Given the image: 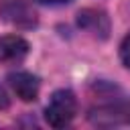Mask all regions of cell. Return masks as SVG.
Wrapping results in <instances>:
<instances>
[{"mask_svg":"<svg viewBox=\"0 0 130 130\" xmlns=\"http://www.w3.org/2000/svg\"><path fill=\"white\" fill-rule=\"evenodd\" d=\"M75 112H77L75 93L71 89H57L45 108V120L53 128H65L75 118Z\"/></svg>","mask_w":130,"mask_h":130,"instance_id":"obj_1","label":"cell"},{"mask_svg":"<svg viewBox=\"0 0 130 130\" xmlns=\"http://www.w3.org/2000/svg\"><path fill=\"white\" fill-rule=\"evenodd\" d=\"M89 122L102 128L112 126H126L130 124V100H118L100 104L89 110Z\"/></svg>","mask_w":130,"mask_h":130,"instance_id":"obj_2","label":"cell"},{"mask_svg":"<svg viewBox=\"0 0 130 130\" xmlns=\"http://www.w3.org/2000/svg\"><path fill=\"white\" fill-rule=\"evenodd\" d=\"M0 16L8 24L18 26V28H32L37 24V16L24 0H2Z\"/></svg>","mask_w":130,"mask_h":130,"instance_id":"obj_3","label":"cell"},{"mask_svg":"<svg viewBox=\"0 0 130 130\" xmlns=\"http://www.w3.org/2000/svg\"><path fill=\"white\" fill-rule=\"evenodd\" d=\"M77 24L91 32L93 37H100V39H106L110 35V18L104 10H98V8H83L79 10L77 14Z\"/></svg>","mask_w":130,"mask_h":130,"instance_id":"obj_4","label":"cell"},{"mask_svg":"<svg viewBox=\"0 0 130 130\" xmlns=\"http://www.w3.org/2000/svg\"><path fill=\"white\" fill-rule=\"evenodd\" d=\"M28 43L18 37V35H6L0 39V63L6 65H14L24 61V57L28 55Z\"/></svg>","mask_w":130,"mask_h":130,"instance_id":"obj_5","label":"cell"},{"mask_svg":"<svg viewBox=\"0 0 130 130\" xmlns=\"http://www.w3.org/2000/svg\"><path fill=\"white\" fill-rule=\"evenodd\" d=\"M8 83L22 102H32L39 95V79L28 71H16L8 75Z\"/></svg>","mask_w":130,"mask_h":130,"instance_id":"obj_6","label":"cell"},{"mask_svg":"<svg viewBox=\"0 0 130 130\" xmlns=\"http://www.w3.org/2000/svg\"><path fill=\"white\" fill-rule=\"evenodd\" d=\"M120 59L130 69V35H126L124 41H122V45H120Z\"/></svg>","mask_w":130,"mask_h":130,"instance_id":"obj_7","label":"cell"},{"mask_svg":"<svg viewBox=\"0 0 130 130\" xmlns=\"http://www.w3.org/2000/svg\"><path fill=\"white\" fill-rule=\"evenodd\" d=\"M10 106V98H8V93L4 91V87L0 85V110H6Z\"/></svg>","mask_w":130,"mask_h":130,"instance_id":"obj_8","label":"cell"},{"mask_svg":"<svg viewBox=\"0 0 130 130\" xmlns=\"http://www.w3.org/2000/svg\"><path fill=\"white\" fill-rule=\"evenodd\" d=\"M41 4H47V6H61V4H69L71 0H37Z\"/></svg>","mask_w":130,"mask_h":130,"instance_id":"obj_9","label":"cell"}]
</instances>
